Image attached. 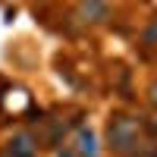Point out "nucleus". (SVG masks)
<instances>
[{"label": "nucleus", "mask_w": 157, "mask_h": 157, "mask_svg": "<svg viewBox=\"0 0 157 157\" xmlns=\"http://www.w3.org/2000/svg\"><path fill=\"white\" fill-rule=\"evenodd\" d=\"M138 120L132 116H113V123L107 129V141H110V151L116 154H132L138 148Z\"/></svg>", "instance_id": "nucleus-1"}, {"label": "nucleus", "mask_w": 157, "mask_h": 157, "mask_svg": "<svg viewBox=\"0 0 157 157\" xmlns=\"http://www.w3.org/2000/svg\"><path fill=\"white\" fill-rule=\"evenodd\" d=\"M78 16H82L85 22H104L110 16V6H107V0H82Z\"/></svg>", "instance_id": "nucleus-2"}, {"label": "nucleus", "mask_w": 157, "mask_h": 157, "mask_svg": "<svg viewBox=\"0 0 157 157\" xmlns=\"http://www.w3.org/2000/svg\"><path fill=\"white\" fill-rule=\"evenodd\" d=\"M78 154H82V157H98V138L85 126L78 129Z\"/></svg>", "instance_id": "nucleus-3"}, {"label": "nucleus", "mask_w": 157, "mask_h": 157, "mask_svg": "<svg viewBox=\"0 0 157 157\" xmlns=\"http://www.w3.org/2000/svg\"><path fill=\"white\" fill-rule=\"evenodd\" d=\"M35 154V141L29 135H19L10 141V157H32Z\"/></svg>", "instance_id": "nucleus-4"}, {"label": "nucleus", "mask_w": 157, "mask_h": 157, "mask_svg": "<svg viewBox=\"0 0 157 157\" xmlns=\"http://www.w3.org/2000/svg\"><path fill=\"white\" fill-rule=\"evenodd\" d=\"M151 41H157V25H154V29L148 32V44H151Z\"/></svg>", "instance_id": "nucleus-5"}, {"label": "nucleus", "mask_w": 157, "mask_h": 157, "mask_svg": "<svg viewBox=\"0 0 157 157\" xmlns=\"http://www.w3.org/2000/svg\"><path fill=\"white\" fill-rule=\"evenodd\" d=\"M145 157H157V145H154V148H148V151H145Z\"/></svg>", "instance_id": "nucleus-6"}, {"label": "nucleus", "mask_w": 157, "mask_h": 157, "mask_svg": "<svg viewBox=\"0 0 157 157\" xmlns=\"http://www.w3.org/2000/svg\"><path fill=\"white\" fill-rule=\"evenodd\" d=\"M151 101L157 104V85H151Z\"/></svg>", "instance_id": "nucleus-7"}, {"label": "nucleus", "mask_w": 157, "mask_h": 157, "mask_svg": "<svg viewBox=\"0 0 157 157\" xmlns=\"http://www.w3.org/2000/svg\"><path fill=\"white\" fill-rule=\"evenodd\" d=\"M60 157H75V154H72V151H63V154H60Z\"/></svg>", "instance_id": "nucleus-8"}]
</instances>
